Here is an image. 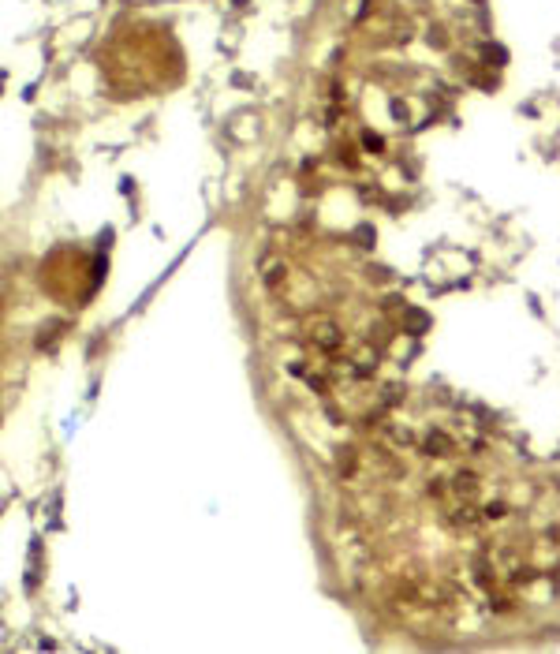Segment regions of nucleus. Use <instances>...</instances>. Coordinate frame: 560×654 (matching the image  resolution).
Wrapping results in <instances>:
<instances>
[{
  "label": "nucleus",
  "mask_w": 560,
  "mask_h": 654,
  "mask_svg": "<svg viewBox=\"0 0 560 654\" xmlns=\"http://www.w3.org/2000/svg\"><path fill=\"white\" fill-rule=\"evenodd\" d=\"M310 340H314V344H318L321 351H329V356H333V351L344 344V333L336 329L333 322H318L314 329H310Z\"/></svg>",
  "instance_id": "nucleus-1"
},
{
  "label": "nucleus",
  "mask_w": 560,
  "mask_h": 654,
  "mask_svg": "<svg viewBox=\"0 0 560 654\" xmlns=\"http://www.w3.org/2000/svg\"><path fill=\"white\" fill-rule=\"evenodd\" d=\"M422 452L426 456H452L455 452V441L448 434H441V430H434V434L422 438Z\"/></svg>",
  "instance_id": "nucleus-2"
},
{
  "label": "nucleus",
  "mask_w": 560,
  "mask_h": 654,
  "mask_svg": "<svg viewBox=\"0 0 560 654\" xmlns=\"http://www.w3.org/2000/svg\"><path fill=\"white\" fill-rule=\"evenodd\" d=\"M501 516H504V505H501V501L486 505V520H501Z\"/></svg>",
  "instance_id": "nucleus-3"
},
{
  "label": "nucleus",
  "mask_w": 560,
  "mask_h": 654,
  "mask_svg": "<svg viewBox=\"0 0 560 654\" xmlns=\"http://www.w3.org/2000/svg\"><path fill=\"white\" fill-rule=\"evenodd\" d=\"M362 142H367L370 150H381V139H377V135H367V139H362Z\"/></svg>",
  "instance_id": "nucleus-4"
}]
</instances>
